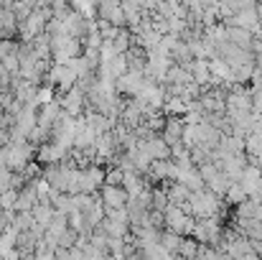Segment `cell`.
I'll return each mask as SVG.
<instances>
[{"mask_svg":"<svg viewBox=\"0 0 262 260\" xmlns=\"http://www.w3.org/2000/svg\"><path fill=\"white\" fill-rule=\"evenodd\" d=\"M186 212H188L193 219H209V217H219V219H222L224 204H222V196H216L214 191L199 189V191H191V194H188Z\"/></svg>","mask_w":262,"mask_h":260,"instance_id":"6da1fadb","label":"cell"},{"mask_svg":"<svg viewBox=\"0 0 262 260\" xmlns=\"http://www.w3.org/2000/svg\"><path fill=\"white\" fill-rule=\"evenodd\" d=\"M191 237H193L199 245H206V248H219V245H222V237H224V227H222L219 217L196 219V225H193V230H191Z\"/></svg>","mask_w":262,"mask_h":260,"instance_id":"7a4b0ae2","label":"cell"},{"mask_svg":"<svg viewBox=\"0 0 262 260\" xmlns=\"http://www.w3.org/2000/svg\"><path fill=\"white\" fill-rule=\"evenodd\" d=\"M196 219L186 212V207H176V204H168L163 209V227L171 230L181 237H191V230H193Z\"/></svg>","mask_w":262,"mask_h":260,"instance_id":"3957f363","label":"cell"},{"mask_svg":"<svg viewBox=\"0 0 262 260\" xmlns=\"http://www.w3.org/2000/svg\"><path fill=\"white\" fill-rule=\"evenodd\" d=\"M36 156V148L28 143V141H10L5 146V169L10 171H23Z\"/></svg>","mask_w":262,"mask_h":260,"instance_id":"277c9868","label":"cell"},{"mask_svg":"<svg viewBox=\"0 0 262 260\" xmlns=\"http://www.w3.org/2000/svg\"><path fill=\"white\" fill-rule=\"evenodd\" d=\"M104 186V169L99 164H89L77 169V194H97Z\"/></svg>","mask_w":262,"mask_h":260,"instance_id":"5b68a950","label":"cell"},{"mask_svg":"<svg viewBox=\"0 0 262 260\" xmlns=\"http://www.w3.org/2000/svg\"><path fill=\"white\" fill-rule=\"evenodd\" d=\"M56 102H59L61 112L69 115V117H82L84 110H87V94H84V89L79 85H74L72 89L61 92V97H59Z\"/></svg>","mask_w":262,"mask_h":260,"instance_id":"8992f818","label":"cell"},{"mask_svg":"<svg viewBox=\"0 0 262 260\" xmlns=\"http://www.w3.org/2000/svg\"><path fill=\"white\" fill-rule=\"evenodd\" d=\"M199 173H201V181H204V189H209V191H214L216 196H224L227 194V189H229V178L224 176V171L219 169V164H204V166H199Z\"/></svg>","mask_w":262,"mask_h":260,"instance_id":"52a82bcc","label":"cell"},{"mask_svg":"<svg viewBox=\"0 0 262 260\" xmlns=\"http://www.w3.org/2000/svg\"><path fill=\"white\" fill-rule=\"evenodd\" d=\"M135 99H140L148 110H163V102H166V87L153 82V79H143V85L138 89Z\"/></svg>","mask_w":262,"mask_h":260,"instance_id":"ba28073f","label":"cell"},{"mask_svg":"<svg viewBox=\"0 0 262 260\" xmlns=\"http://www.w3.org/2000/svg\"><path fill=\"white\" fill-rule=\"evenodd\" d=\"M239 184H242L247 199H257V202H262V171L257 166L247 164V169H245L242 176H239Z\"/></svg>","mask_w":262,"mask_h":260,"instance_id":"9c48e42d","label":"cell"},{"mask_svg":"<svg viewBox=\"0 0 262 260\" xmlns=\"http://www.w3.org/2000/svg\"><path fill=\"white\" fill-rule=\"evenodd\" d=\"M97 194H99V202H102L104 209H122L127 204V199H130L122 186H112V184H104Z\"/></svg>","mask_w":262,"mask_h":260,"instance_id":"30bf717a","label":"cell"},{"mask_svg":"<svg viewBox=\"0 0 262 260\" xmlns=\"http://www.w3.org/2000/svg\"><path fill=\"white\" fill-rule=\"evenodd\" d=\"M214 164H219V169L224 171V176H227L229 181H239V176L247 169L250 158H247V153H234V156H224V158H219V161H214Z\"/></svg>","mask_w":262,"mask_h":260,"instance_id":"8fae6325","label":"cell"},{"mask_svg":"<svg viewBox=\"0 0 262 260\" xmlns=\"http://www.w3.org/2000/svg\"><path fill=\"white\" fill-rule=\"evenodd\" d=\"M143 79H145V74H143V72L127 69L122 77H117V79H115V92H117V94H125V97H135V94H138V89H140V85H143Z\"/></svg>","mask_w":262,"mask_h":260,"instance_id":"7c38bea8","label":"cell"},{"mask_svg":"<svg viewBox=\"0 0 262 260\" xmlns=\"http://www.w3.org/2000/svg\"><path fill=\"white\" fill-rule=\"evenodd\" d=\"M183 128H186L183 117L166 115V120H163V128H161V138L166 141V146H168V148L183 141Z\"/></svg>","mask_w":262,"mask_h":260,"instance_id":"4fadbf2b","label":"cell"},{"mask_svg":"<svg viewBox=\"0 0 262 260\" xmlns=\"http://www.w3.org/2000/svg\"><path fill=\"white\" fill-rule=\"evenodd\" d=\"M224 31H227V41H229V44L252 51V41H255V33H252V31L239 28V26H224Z\"/></svg>","mask_w":262,"mask_h":260,"instance_id":"5bb4252c","label":"cell"},{"mask_svg":"<svg viewBox=\"0 0 262 260\" xmlns=\"http://www.w3.org/2000/svg\"><path fill=\"white\" fill-rule=\"evenodd\" d=\"M54 214H56V209H54L51 202H38V204L31 209V217H33V222H36L38 227H46V225L54 219Z\"/></svg>","mask_w":262,"mask_h":260,"instance_id":"9a60e30c","label":"cell"},{"mask_svg":"<svg viewBox=\"0 0 262 260\" xmlns=\"http://www.w3.org/2000/svg\"><path fill=\"white\" fill-rule=\"evenodd\" d=\"M224 199H227L232 207H237V204H242V202L247 199V194H245V189H242L239 181H232L229 189H227V194H224Z\"/></svg>","mask_w":262,"mask_h":260,"instance_id":"2e32d148","label":"cell"},{"mask_svg":"<svg viewBox=\"0 0 262 260\" xmlns=\"http://www.w3.org/2000/svg\"><path fill=\"white\" fill-rule=\"evenodd\" d=\"M15 202H18V189H8L5 194H0V212H15Z\"/></svg>","mask_w":262,"mask_h":260,"instance_id":"e0dca14e","label":"cell"},{"mask_svg":"<svg viewBox=\"0 0 262 260\" xmlns=\"http://www.w3.org/2000/svg\"><path fill=\"white\" fill-rule=\"evenodd\" d=\"M8 189H13V171L0 166V194H5Z\"/></svg>","mask_w":262,"mask_h":260,"instance_id":"ac0fdd59","label":"cell"},{"mask_svg":"<svg viewBox=\"0 0 262 260\" xmlns=\"http://www.w3.org/2000/svg\"><path fill=\"white\" fill-rule=\"evenodd\" d=\"M67 260H87V255H84V250L82 248H69V253H67Z\"/></svg>","mask_w":262,"mask_h":260,"instance_id":"d6986e66","label":"cell"},{"mask_svg":"<svg viewBox=\"0 0 262 260\" xmlns=\"http://www.w3.org/2000/svg\"><path fill=\"white\" fill-rule=\"evenodd\" d=\"M255 69H262V51H255Z\"/></svg>","mask_w":262,"mask_h":260,"instance_id":"ffe728a7","label":"cell"},{"mask_svg":"<svg viewBox=\"0 0 262 260\" xmlns=\"http://www.w3.org/2000/svg\"><path fill=\"white\" fill-rule=\"evenodd\" d=\"M125 260H145V258H143V255H127Z\"/></svg>","mask_w":262,"mask_h":260,"instance_id":"44dd1931","label":"cell"}]
</instances>
